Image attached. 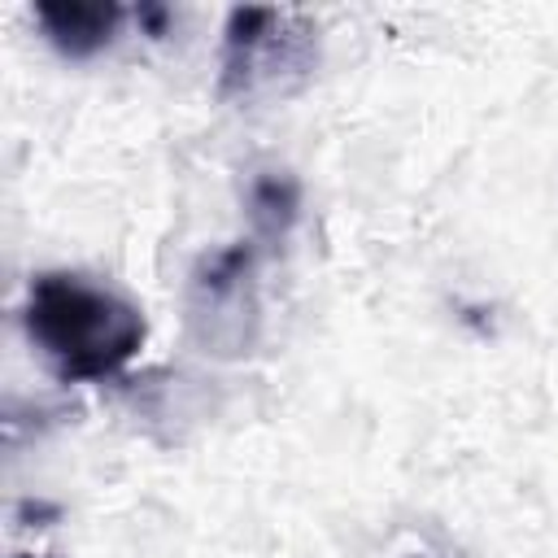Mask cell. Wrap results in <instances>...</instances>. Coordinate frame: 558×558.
Listing matches in <instances>:
<instances>
[{"label": "cell", "mask_w": 558, "mask_h": 558, "mask_svg": "<svg viewBox=\"0 0 558 558\" xmlns=\"http://www.w3.org/2000/svg\"><path fill=\"white\" fill-rule=\"evenodd\" d=\"M22 323L31 344L65 384L118 375L148 336L144 314L126 296L70 270L35 275L22 305Z\"/></svg>", "instance_id": "6da1fadb"}, {"label": "cell", "mask_w": 558, "mask_h": 558, "mask_svg": "<svg viewBox=\"0 0 558 558\" xmlns=\"http://www.w3.org/2000/svg\"><path fill=\"white\" fill-rule=\"evenodd\" d=\"M314 61H318V39L301 13L244 4L231 9L222 26L218 92L235 100L288 92L310 78Z\"/></svg>", "instance_id": "7a4b0ae2"}, {"label": "cell", "mask_w": 558, "mask_h": 558, "mask_svg": "<svg viewBox=\"0 0 558 558\" xmlns=\"http://www.w3.org/2000/svg\"><path fill=\"white\" fill-rule=\"evenodd\" d=\"M257 248L253 240H235L192 270V327L201 331L205 349L240 353L253 340L257 323V292H253Z\"/></svg>", "instance_id": "3957f363"}, {"label": "cell", "mask_w": 558, "mask_h": 558, "mask_svg": "<svg viewBox=\"0 0 558 558\" xmlns=\"http://www.w3.org/2000/svg\"><path fill=\"white\" fill-rule=\"evenodd\" d=\"M35 22L61 57L87 61L118 35L122 4H113V0H39Z\"/></svg>", "instance_id": "277c9868"}, {"label": "cell", "mask_w": 558, "mask_h": 558, "mask_svg": "<svg viewBox=\"0 0 558 558\" xmlns=\"http://www.w3.org/2000/svg\"><path fill=\"white\" fill-rule=\"evenodd\" d=\"M296 209H301V187L292 174L266 170L248 183V218H253L257 235H266V240L288 235V227L296 222Z\"/></svg>", "instance_id": "5b68a950"}, {"label": "cell", "mask_w": 558, "mask_h": 558, "mask_svg": "<svg viewBox=\"0 0 558 558\" xmlns=\"http://www.w3.org/2000/svg\"><path fill=\"white\" fill-rule=\"evenodd\" d=\"M140 22H144V31H148V35H161V31H166V22H170V13H166V9H157V4H140Z\"/></svg>", "instance_id": "8992f818"}, {"label": "cell", "mask_w": 558, "mask_h": 558, "mask_svg": "<svg viewBox=\"0 0 558 558\" xmlns=\"http://www.w3.org/2000/svg\"><path fill=\"white\" fill-rule=\"evenodd\" d=\"M17 558H35V554H17Z\"/></svg>", "instance_id": "52a82bcc"}]
</instances>
